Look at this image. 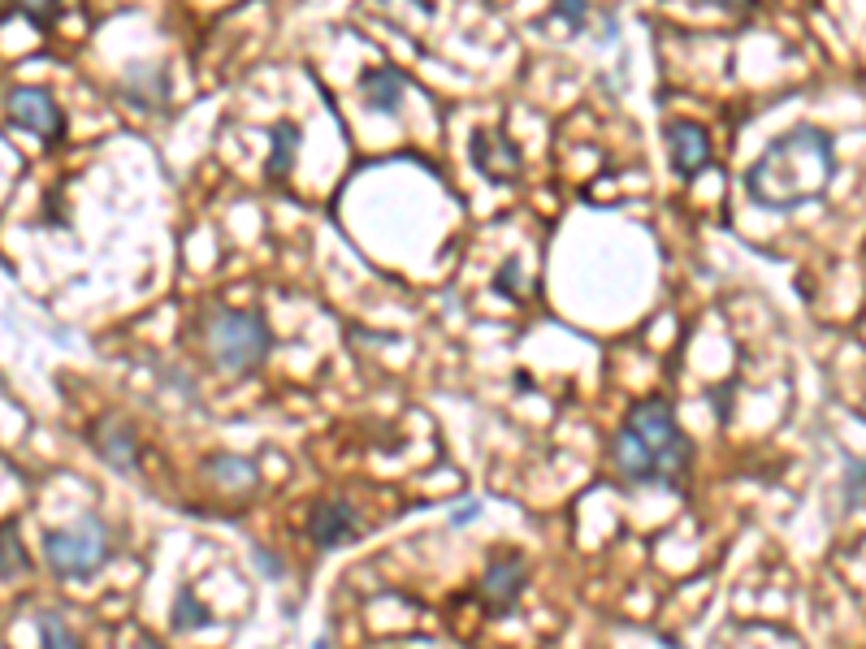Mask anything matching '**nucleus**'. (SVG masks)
<instances>
[{
	"mask_svg": "<svg viewBox=\"0 0 866 649\" xmlns=\"http://www.w3.org/2000/svg\"><path fill=\"white\" fill-rule=\"evenodd\" d=\"M135 649H165V646H156L153 637H139V646H135Z\"/></svg>",
	"mask_w": 866,
	"mask_h": 649,
	"instance_id": "nucleus-22",
	"label": "nucleus"
},
{
	"mask_svg": "<svg viewBox=\"0 0 866 649\" xmlns=\"http://www.w3.org/2000/svg\"><path fill=\"white\" fill-rule=\"evenodd\" d=\"M40 646L44 649H83L74 628L61 615H40Z\"/></svg>",
	"mask_w": 866,
	"mask_h": 649,
	"instance_id": "nucleus-14",
	"label": "nucleus"
},
{
	"mask_svg": "<svg viewBox=\"0 0 866 649\" xmlns=\"http://www.w3.org/2000/svg\"><path fill=\"white\" fill-rule=\"evenodd\" d=\"M307 533L321 549H338L359 537V511L347 499H325L312 506Z\"/></svg>",
	"mask_w": 866,
	"mask_h": 649,
	"instance_id": "nucleus-5",
	"label": "nucleus"
},
{
	"mask_svg": "<svg viewBox=\"0 0 866 649\" xmlns=\"http://www.w3.org/2000/svg\"><path fill=\"white\" fill-rule=\"evenodd\" d=\"M499 291L508 295H524V282H520V260H508L503 273H499Z\"/></svg>",
	"mask_w": 866,
	"mask_h": 649,
	"instance_id": "nucleus-19",
	"label": "nucleus"
},
{
	"mask_svg": "<svg viewBox=\"0 0 866 649\" xmlns=\"http://www.w3.org/2000/svg\"><path fill=\"white\" fill-rule=\"evenodd\" d=\"M96 447L101 454L113 463V468H135V433L126 429V425H117V420H104L101 429H96Z\"/></svg>",
	"mask_w": 866,
	"mask_h": 649,
	"instance_id": "nucleus-11",
	"label": "nucleus"
},
{
	"mask_svg": "<svg viewBox=\"0 0 866 649\" xmlns=\"http://www.w3.org/2000/svg\"><path fill=\"white\" fill-rule=\"evenodd\" d=\"M359 101L368 104L373 113H399L404 104V74L390 70V65H373L359 74Z\"/></svg>",
	"mask_w": 866,
	"mask_h": 649,
	"instance_id": "nucleus-9",
	"label": "nucleus"
},
{
	"mask_svg": "<svg viewBox=\"0 0 866 649\" xmlns=\"http://www.w3.org/2000/svg\"><path fill=\"white\" fill-rule=\"evenodd\" d=\"M9 117H13L18 126L44 135V139H61V130H65V126H61V108H56L49 92H40V87H18V92H9Z\"/></svg>",
	"mask_w": 866,
	"mask_h": 649,
	"instance_id": "nucleus-6",
	"label": "nucleus"
},
{
	"mask_svg": "<svg viewBox=\"0 0 866 649\" xmlns=\"http://www.w3.org/2000/svg\"><path fill=\"white\" fill-rule=\"evenodd\" d=\"M22 572H31L22 533H18V524H0V580H13Z\"/></svg>",
	"mask_w": 866,
	"mask_h": 649,
	"instance_id": "nucleus-12",
	"label": "nucleus"
},
{
	"mask_svg": "<svg viewBox=\"0 0 866 649\" xmlns=\"http://www.w3.org/2000/svg\"><path fill=\"white\" fill-rule=\"evenodd\" d=\"M555 18H563L572 31L585 22V13H589V0H555V9H551Z\"/></svg>",
	"mask_w": 866,
	"mask_h": 649,
	"instance_id": "nucleus-18",
	"label": "nucleus"
},
{
	"mask_svg": "<svg viewBox=\"0 0 866 649\" xmlns=\"http://www.w3.org/2000/svg\"><path fill=\"white\" fill-rule=\"evenodd\" d=\"M205 343L208 355L217 359V368L226 373H252L255 364L269 350V329L264 321L239 307H217L205 321Z\"/></svg>",
	"mask_w": 866,
	"mask_h": 649,
	"instance_id": "nucleus-2",
	"label": "nucleus"
},
{
	"mask_svg": "<svg viewBox=\"0 0 866 649\" xmlns=\"http://www.w3.org/2000/svg\"><path fill=\"white\" fill-rule=\"evenodd\" d=\"M714 4H728V9H737V4H741V0H714Z\"/></svg>",
	"mask_w": 866,
	"mask_h": 649,
	"instance_id": "nucleus-23",
	"label": "nucleus"
},
{
	"mask_svg": "<svg viewBox=\"0 0 866 649\" xmlns=\"http://www.w3.org/2000/svg\"><path fill=\"white\" fill-rule=\"evenodd\" d=\"M520 589H524V563L520 558H499L486 572V580H481V594L494 601V606H511V601L520 598Z\"/></svg>",
	"mask_w": 866,
	"mask_h": 649,
	"instance_id": "nucleus-10",
	"label": "nucleus"
},
{
	"mask_svg": "<svg viewBox=\"0 0 866 649\" xmlns=\"http://www.w3.org/2000/svg\"><path fill=\"white\" fill-rule=\"evenodd\" d=\"M295 148H300V130H295L291 122H282V126L273 130V156H269L264 174H269V178H286L291 165H295Z\"/></svg>",
	"mask_w": 866,
	"mask_h": 649,
	"instance_id": "nucleus-13",
	"label": "nucleus"
},
{
	"mask_svg": "<svg viewBox=\"0 0 866 649\" xmlns=\"http://www.w3.org/2000/svg\"><path fill=\"white\" fill-rule=\"evenodd\" d=\"M832 174H836L832 139L815 126H797V130L780 135L750 165L745 187H750L754 203H763L771 212H793V208L815 200L818 191L832 182Z\"/></svg>",
	"mask_w": 866,
	"mask_h": 649,
	"instance_id": "nucleus-1",
	"label": "nucleus"
},
{
	"mask_svg": "<svg viewBox=\"0 0 866 649\" xmlns=\"http://www.w3.org/2000/svg\"><path fill=\"white\" fill-rule=\"evenodd\" d=\"M44 558L61 580L96 576L108 563V533H104L101 520H79L74 528H52V533H44Z\"/></svg>",
	"mask_w": 866,
	"mask_h": 649,
	"instance_id": "nucleus-3",
	"label": "nucleus"
},
{
	"mask_svg": "<svg viewBox=\"0 0 866 649\" xmlns=\"http://www.w3.org/2000/svg\"><path fill=\"white\" fill-rule=\"evenodd\" d=\"M624 429H628L641 447H650L655 454H659L667 485H676V481L685 477V468H689V442H685V433L676 429V411H671V402L667 399L637 402Z\"/></svg>",
	"mask_w": 866,
	"mask_h": 649,
	"instance_id": "nucleus-4",
	"label": "nucleus"
},
{
	"mask_svg": "<svg viewBox=\"0 0 866 649\" xmlns=\"http://www.w3.org/2000/svg\"><path fill=\"white\" fill-rule=\"evenodd\" d=\"M208 624V610L191 594H182L178 606H174V628H205Z\"/></svg>",
	"mask_w": 866,
	"mask_h": 649,
	"instance_id": "nucleus-16",
	"label": "nucleus"
},
{
	"mask_svg": "<svg viewBox=\"0 0 866 649\" xmlns=\"http://www.w3.org/2000/svg\"><path fill=\"white\" fill-rule=\"evenodd\" d=\"M667 148H671V169L680 178H693L711 165V135L693 122H671L667 126Z\"/></svg>",
	"mask_w": 866,
	"mask_h": 649,
	"instance_id": "nucleus-7",
	"label": "nucleus"
},
{
	"mask_svg": "<svg viewBox=\"0 0 866 649\" xmlns=\"http://www.w3.org/2000/svg\"><path fill=\"white\" fill-rule=\"evenodd\" d=\"M18 4H22V9L31 13V18H49V13L56 9V4H61V0H18Z\"/></svg>",
	"mask_w": 866,
	"mask_h": 649,
	"instance_id": "nucleus-20",
	"label": "nucleus"
},
{
	"mask_svg": "<svg viewBox=\"0 0 866 649\" xmlns=\"http://www.w3.org/2000/svg\"><path fill=\"white\" fill-rule=\"evenodd\" d=\"M212 477H217V481H226V485H252L255 463L239 459V454H221V459H212Z\"/></svg>",
	"mask_w": 866,
	"mask_h": 649,
	"instance_id": "nucleus-15",
	"label": "nucleus"
},
{
	"mask_svg": "<svg viewBox=\"0 0 866 649\" xmlns=\"http://www.w3.org/2000/svg\"><path fill=\"white\" fill-rule=\"evenodd\" d=\"M255 563H264V572H269V576H278V572H282V567L273 563V554H260V549H255Z\"/></svg>",
	"mask_w": 866,
	"mask_h": 649,
	"instance_id": "nucleus-21",
	"label": "nucleus"
},
{
	"mask_svg": "<svg viewBox=\"0 0 866 649\" xmlns=\"http://www.w3.org/2000/svg\"><path fill=\"white\" fill-rule=\"evenodd\" d=\"M472 165L490 178V182H503V178H515L520 174V151L511 139L494 135V130H477L472 135Z\"/></svg>",
	"mask_w": 866,
	"mask_h": 649,
	"instance_id": "nucleus-8",
	"label": "nucleus"
},
{
	"mask_svg": "<svg viewBox=\"0 0 866 649\" xmlns=\"http://www.w3.org/2000/svg\"><path fill=\"white\" fill-rule=\"evenodd\" d=\"M866 499V463H849V477H845V506L854 511Z\"/></svg>",
	"mask_w": 866,
	"mask_h": 649,
	"instance_id": "nucleus-17",
	"label": "nucleus"
}]
</instances>
